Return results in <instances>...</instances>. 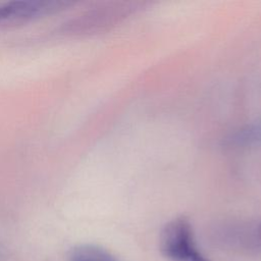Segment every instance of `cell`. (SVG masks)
Listing matches in <instances>:
<instances>
[{
	"instance_id": "6",
	"label": "cell",
	"mask_w": 261,
	"mask_h": 261,
	"mask_svg": "<svg viewBox=\"0 0 261 261\" xmlns=\"http://www.w3.org/2000/svg\"><path fill=\"white\" fill-rule=\"evenodd\" d=\"M259 233H260V236H261V224H260V226H259Z\"/></svg>"
},
{
	"instance_id": "5",
	"label": "cell",
	"mask_w": 261,
	"mask_h": 261,
	"mask_svg": "<svg viewBox=\"0 0 261 261\" xmlns=\"http://www.w3.org/2000/svg\"><path fill=\"white\" fill-rule=\"evenodd\" d=\"M67 261H118L108 250L92 244L73 247L67 256Z\"/></svg>"
},
{
	"instance_id": "4",
	"label": "cell",
	"mask_w": 261,
	"mask_h": 261,
	"mask_svg": "<svg viewBox=\"0 0 261 261\" xmlns=\"http://www.w3.org/2000/svg\"><path fill=\"white\" fill-rule=\"evenodd\" d=\"M224 145L233 149L261 146V117L236 129L225 139Z\"/></svg>"
},
{
	"instance_id": "3",
	"label": "cell",
	"mask_w": 261,
	"mask_h": 261,
	"mask_svg": "<svg viewBox=\"0 0 261 261\" xmlns=\"http://www.w3.org/2000/svg\"><path fill=\"white\" fill-rule=\"evenodd\" d=\"M72 4L64 0H12L0 3V29L28 24Z\"/></svg>"
},
{
	"instance_id": "2",
	"label": "cell",
	"mask_w": 261,
	"mask_h": 261,
	"mask_svg": "<svg viewBox=\"0 0 261 261\" xmlns=\"http://www.w3.org/2000/svg\"><path fill=\"white\" fill-rule=\"evenodd\" d=\"M160 250L171 261H210L197 247L192 225L185 217L173 218L164 225Z\"/></svg>"
},
{
	"instance_id": "1",
	"label": "cell",
	"mask_w": 261,
	"mask_h": 261,
	"mask_svg": "<svg viewBox=\"0 0 261 261\" xmlns=\"http://www.w3.org/2000/svg\"><path fill=\"white\" fill-rule=\"evenodd\" d=\"M149 5V2L144 1L104 2L71 20L66 32L72 35H95L107 32L134 17Z\"/></svg>"
}]
</instances>
